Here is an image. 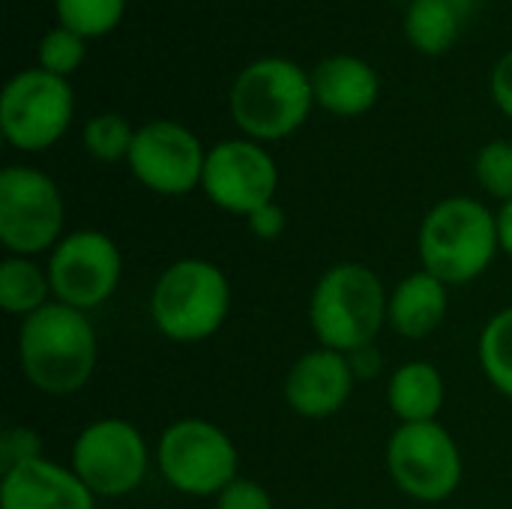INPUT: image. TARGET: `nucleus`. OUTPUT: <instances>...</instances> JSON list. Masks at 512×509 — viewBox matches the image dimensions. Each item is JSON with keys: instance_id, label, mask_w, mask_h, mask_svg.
<instances>
[{"instance_id": "nucleus-19", "label": "nucleus", "mask_w": 512, "mask_h": 509, "mask_svg": "<svg viewBox=\"0 0 512 509\" xmlns=\"http://www.w3.org/2000/svg\"><path fill=\"white\" fill-rule=\"evenodd\" d=\"M462 12L459 0H408L402 21L405 39L423 54H444L459 39Z\"/></svg>"}, {"instance_id": "nucleus-15", "label": "nucleus", "mask_w": 512, "mask_h": 509, "mask_svg": "<svg viewBox=\"0 0 512 509\" xmlns=\"http://www.w3.org/2000/svg\"><path fill=\"white\" fill-rule=\"evenodd\" d=\"M0 509H96V495L72 468L36 459L0 474Z\"/></svg>"}, {"instance_id": "nucleus-1", "label": "nucleus", "mask_w": 512, "mask_h": 509, "mask_svg": "<svg viewBox=\"0 0 512 509\" xmlns=\"http://www.w3.org/2000/svg\"><path fill=\"white\" fill-rule=\"evenodd\" d=\"M99 363V339L87 312L51 300L18 327V366L33 390L66 399L81 393Z\"/></svg>"}, {"instance_id": "nucleus-12", "label": "nucleus", "mask_w": 512, "mask_h": 509, "mask_svg": "<svg viewBox=\"0 0 512 509\" xmlns=\"http://www.w3.org/2000/svg\"><path fill=\"white\" fill-rule=\"evenodd\" d=\"M279 165L261 141L228 138L207 150L201 192L231 216L249 219L258 207L276 201Z\"/></svg>"}, {"instance_id": "nucleus-26", "label": "nucleus", "mask_w": 512, "mask_h": 509, "mask_svg": "<svg viewBox=\"0 0 512 509\" xmlns=\"http://www.w3.org/2000/svg\"><path fill=\"white\" fill-rule=\"evenodd\" d=\"M45 459L42 453V438L30 426H6L0 435V474L21 468L27 462Z\"/></svg>"}, {"instance_id": "nucleus-25", "label": "nucleus", "mask_w": 512, "mask_h": 509, "mask_svg": "<svg viewBox=\"0 0 512 509\" xmlns=\"http://www.w3.org/2000/svg\"><path fill=\"white\" fill-rule=\"evenodd\" d=\"M474 177L480 189L501 204L512 201V141H489L480 147L474 159Z\"/></svg>"}, {"instance_id": "nucleus-16", "label": "nucleus", "mask_w": 512, "mask_h": 509, "mask_svg": "<svg viewBox=\"0 0 512 509\" xmlns=\"http://www.w3.org/2000/svg\"><path fill=\"white\" fill-rule=\"evenodd\" d=\"M315 102L336 117H360L381 99V78L357 54H330L312 69Z\"/></svg>"}, {"instance_id": "nucleus-31", "label": "nucleus", "mask_w": 512, "mask_h": 509, "mask_svg": "<svg viewBox=\"0 0 512 509\" xmlns=\"http://www.w3.org/2000/svg\"><path fill=\"white\" fill-rule=\"evenodd\" d=\"M498 240H501V252L512 261V201L498 207Z\"/></svg>"}, {"instance_id": "nucleus-10", "label": "nucleus", "mask_w": 512, "mask_h": 509, "mask_svg": "<svg viewBox=\"0 0 512 509\" xmlns=\"http://www.w3.org/2000/svg\"><path fill=\"white\" fill-rule=\"evenodd\" d=\"M150 447L138 426L120 417L87 423L75 444L69 468L96 498H126L147 480Z\"/></svg>"}, {"instance_id": "nucleus-8", "label": "nucleus", "mask_w": 512, "mask_h": 509, "mask_svg": "<svg viewBox=\"0 0 512 509\" xmlns=\"http://www.w3.org/2000/svg\"><path fill=\"white\" fill-rule=\"evenodd\" d=\"M387 471L402 495L420 504H444L462 486L465 462L447 426L399 423L387 441Z\"/></svg>"}, {"instance_id": "nucleus-18", "label": "nucleus", "mask_w": 512, "mask_h": 509, "mask_svg": "<svg viewBox=\"0 0 512 509\" xmlns=\"http://www.w3.org/2000/svg\"><path fill=\"white\" fill-rule=\"evenodd\" d=\"M447 387L438 366L411 360L387 381V405L399 423H435L444 411Z\"/></svg>"}, {"instance_id": "nucleus-20", "label": "nucleus", "mask_w": 512, "mask_h": 509, "mask_svg": "<svg viewBox=\"0 0 512 509\" xmlns=\"http://www.w3.org/2000/svg\"><path fill=\"white\" fill-rule=\"evenodd\" d=\"M54 300L48 267L36 264L33 258L21 255H6L0 264V306L6 315L15 318H30L42 306Z\"/></svg>"}, {"instance_id": "nucleus-14", "label": "nucleus", "mask_w": 512, "mask_h": 509, "mask_svg": "<svg viewBox=\"0 0 512 509\" xmlns=\"http://www.w3.org/2000/svg\"><path fill=\"white\" fill-rule=\"evenodd\" d=\"M354 384L357 375L351 369L348 354L318 345L291 363L282 384V396L297 417L318 423L336 417L348 405Z\"/></svg>"}, {"instance_id": "nucleus-11", "label": "nucleus", "mask_w": 512, "mask_h": 509, "mask_svg": "<svg viewBox=\"0 0 512 509\" xmlns=\"http://www.w3.org/2000/svg\"><path fill=\"white\" fill-rule=\"evenodd\" d=\"M48 279L57 303L78 312H93L105 306L120 288V246L105 231H72L48 252Z\"/></svg>"}, {"instance_id": "nucleus-5", "label": "nucleus", "mask_w": 512, "mask_h": 509, "mask_svg": "<svg viewBox=\"0 0 512 509\" xmlns=\"http://www.w3.org/2000/svg\"><path fill=\"white\" fill-rule=\"evenodd\" d=\"M231 315V282L207 258H180L168 264L150 291L153 327L177 345L213 339Z\"/></svg>"}, {"instance_id": "nucleus-6", "label": "nucleus", "mask_w": 512, "mask_h": 509, "mask_svg": "<svg viewBox=\"0 0 512 509\" xmlns=\"http://www.w3.org/2000/svg\"><path fill=\"white\" fill-rule=\"evenodd\" d=\"M153 462L162 480L189 498H216L240 477V450L234 438L201 417L171 423L156 441Z\"/></svg>"}, {"instance_id": "nucleus-3", "label": "nucleus", "mask_w": 512, "mask_h": 509, "mask_svg": "<svg viewBox=\"0 0 512 509\" xmlns=\"http://www.w3.org/2000/svg\"><path fill=\"white\" fill-rule=\"evenodd\" d=\"M498 252V213H492L477 198H444L420 222V270L432 273L450 288L480 279L492 267Z\"/></svg>"}, {"instance_id": "nucleus-4", "label": "nucleus", "mask_w": 512, "mask_h": 509, "mask_svg": "<svg viewBox=\"0 0 512 509\" xmlns=\"http://www.w3.org/2000/svg\"><path fill=\"white\" fill-rule=\"evenodd\" d=\"M315 105L312 72L288 57H258L246 63L228 93L237 129L252 141H282L294 135Z\"/></svg>"}, {"instance_id": "nucleus-24", "label": "nucleus", "mask_w": 512, "mask_h": 509, "mask_svg": "<svg viewBox=\"0 0 512 509\" xmlns=\"http://www.w3.org/2000/svg\"><path fill=\"white\" fill-rule=\"evenodd\" d=\"M87 57V39L63 24H57L54 30H48L39 45H36V63L39 69L69 78L72 72H78V66Z\"/></svg>"}, {"instance_id": "nucleus-30", "label": "nucleus", "mask_w": 512, "mask_h": 509, "mask_svg": "<svg viewBox=\"0 0 512 509\" xmlns=\"http://www.w3.org/2000/svg\"><path fill=\"white\" fill-rule=\"evenodd\" d=\"M348 360H351V369H354L357 381H369V378H375V375L381 372V354H378L375 345L348 354Z\"/></svg>"}, {"instance_id": "nucleus-9", "label": "nucleus", "mask_w": 512, "mask_h": 509, "mask_svg": "<svg viewBox=\"0 0 512 509\" xmlns=\"http://www.w3.org/2000/svg\"><path fill=\"white\" fill-rule=\"evenodd\" d=\"M75 114V93L66 78L39 66L15 72L0 96V132L21 153L54 147Z\"/></svg>"}, {"instance_id": "nucleus-27", "label": "nucleus", "mask_w": 512, "mask_h": 509, "mask_svg": "<svg viewBox=\"0 0 512 509\" xmlns=\"http://www.w3.org/2000/svg\"><path fill=\"white\" fill-rule=\"evenodd\" d=\"M213 501H216V509H276L270 492L243 474L231 486H225Z\"/></svg>"}, {"instance_id": "nucleus-28", "label": "nucleus", "mask_w": 512, "mask_h": 509, "mask_svg": "<svg viewBox=\"0 0 512 509\" xmlns=\"http://www.w3.org/2000/svg\"><path fill=\"white\" fill-rule=\"evenodd\" d=\"M246 225H249V234H252V237H258V240H264V243H273V240H279V237L285 234V228H288V213H285V207H282L279 201H270V204L258 207V210L246 219Z\"/></svg>"}, {"instance_id": "nucleus-2", "label": "nucleus", "mask_w": 512, "mask_h": 509, "mask_svg": "<svg viewBox=\"0 0 512 509\" xmlns=\"http://www.w3.org/2000/svg\"><path fill=\"white\" fill-rule=\"evenodd\" d=\"M387 300L381 276L360 264L342 261L321 273L309 297V327L321 348L354 354L378 342L387 324Z\"/></svg>"}, {"instance_id": "nucleus-7", "label": "nucleus", "mask_w": 512, "mask_h": 509, "mask_svg": "<svg viewBox=\"0 0 512 509\" xmlns=\"http://www.w3.org/2000/svg\"><path fill=\"white\" fill-rule=\"evenodd\" d=\"M66 204L57 183L33 165L0 171V243L6 255L36 258L66 234Z\"/></svg>"}, {"instance_id": "nucleus-17", "label": "nucleus", "mask_w": 512, "mask_h": 509, "mask_svg": "<svg viewBox=\"0 0 512 509\" xmlns=\"http://www.w3.org/2000/svg\"><path fill=\"white\" fill-rule=\"evenodd\" d=\"M450 312V285L426 270L405 276L387 300V324L402 339L432 336Z\"/></svg>"}, {"instance_id": "nucleus-29", "label": "nucleus", "mask_w": 512, "mask_h": 509, "mask_svg": "<svg viewBox=\"0 0 512 509\" xmlns=\"http://www.w3.org/2000/svg\"><path fill=\"white\" fill-rule=\"evenodd\" d=\"M489 87H492L495 105H498L507 117H512V51H507V54L495 63Z\"/></svg>"}, {"instance_id": "nucleus-22", "label": "nucleus", "mask_w": 512, "mask_h": 509, "mask_svg": "<svg viewBox=\"0 0 512 509\" xmlns=\"http://www.w3.org/2000/svg\"><path fill=\"white\" fill-rule=\"evenodd\" d=\"M81 141H84V150L96 159V162H126L129 159V150H132V141H135V129L129 126L126 117L114 114V111H105V114H96L84 123V132H81Z\"/></svg>"}, {"instance_id": "nucleus-13", "label": "nucleus", "mask_w": 512, "mask_h": 509, "mask_svg": "<svg viewBox=\"0 0 512 509\" xmlns=\"http://www.w3.org/2000/svg\"><path fill=\"white\" fill-rule=\"evenodd\" d=\"M207 150L198 135L177 120H150L135 129V141L129 150L132 177L165 198L189 195L201 189Z\"/></svg>"}, {"instance_id": "nucleus-23", "label": "nucleus", "mask_w": 512, "mask_h": 509, "mask_svg": "<svg viewBox=\"0 0 512 509\" xmlns=\"http://www.w3.org/2000/svg\"><path fill=\"white\" fill-rule=\"evenodd\" d=\"M54 9L63 27L81 33L84 39H96L120 24L126 0H54Z\"/></svg>"}, {"instance_id": "nucleus-21", "label": "nucleus", "mask_w": 512, "mask_h": 509, "mask_svg": "<svg viewBox=\"0 0 512 509\" xmlns=\"http://www.w3.org/2000/svg\"><path fill=\"white\" fill-rule=\"evenodd\" d=\"M480 366L489 384L512 399V306L495 312L480 333Z\"/></svg>"}]
</instances>
